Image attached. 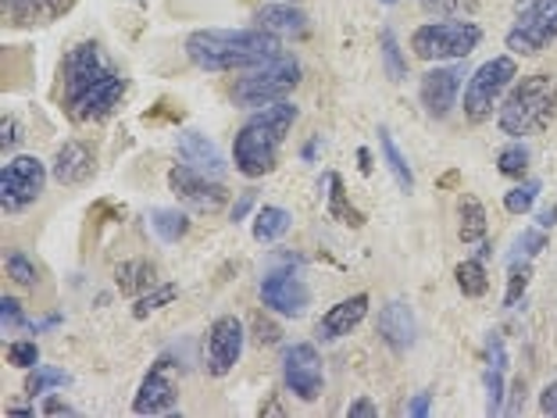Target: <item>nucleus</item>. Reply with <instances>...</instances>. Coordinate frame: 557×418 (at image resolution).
<instances>
[{
  "label": "nucleus",
  "instance_id": "c9c22d12",
  "mask_svg": "<svg viewBox=\"0 0 557 418\" xmlns=\"http://www.w3.org/2000/svg\"><path fill=\"white\" fill-rule=\"evenodd\" d=\"M529 279H533V269H529V261H522V265L515 261L511 265V275H508V294H504V308H515V304L525 297Z\"/></svg>",
  "mask_w": 557,
  "mask_h": 418
},
{
  "label": "nucleus",
  "instance_id": "6e6d98bb",
  "mask_svg": "<svg viewBox=\"0 0 557 418\" xmlns=\"http://www.w3.org/2000/svg\"><path fill=\"white\" fill-rule=\"evenodd\" d=\"M286 4H294V0H286Z\"/></svg>",
  "mask_w": 557,
  "mask_h": 418
},
{
  "label": "nucleus",
  "instance_id": "a19ab883",
  "mask_svg": "<svg viewBox=\"0 0 557 418\" xmlns=\"http://www.w3.org/2000/svg\"><path fill=\"white\" fill-rule=\"evenodd\" d=\"M22 139V130H18V122L11 119V115H4V122H0V147L4 150H11Z\"/></svg>",
  "mask_w": 557,
  "mask_h": 418
},
{
  "label": "nucleus",
  "instance_id": "de8ad7c7",
  "mask_svg": "<svg viewBox=\"0 0 557 418\" xmlns=\"http://www.w3.org/2000/svg\"><path fill=\"white\" fill-rule=\"evenodd\" d=\"M40 411H44V415H75L72 404H69V401H61V397H47Z\"/></svg>",
  "mask_w": 557,
  "mask_h": 418
},
{
  "label": "nucleus",
  "instance_id": "f8f14e48",
  "mask_svg": "<svg viewBox=\"0 0 557 418\" xmlns=\"http://www.w3.org/2000/svg\"><path fill=\"white\" fill-rule=\"evenodd\" d=\"M261 304L286 319H300L311 304V290L304 286V279L294 269H272L261 279Z\"/></svg>",
  "mask_w": 557,
  "mask_h": 418
},
{
  "label": "nucleus",
  "instance_id": "5fc2aeb1",
  "mask_svg": "<svg viewBox=\"0 0 557 418\" xmlns=\"http://www.w3.org/2000/svg\"><path fill=\"white\" fill-rule=\"evenodd\" d=\"M383 4H397V0H383Z\"/></svg>",
  "mask_w": 557,
  "mask_h": 418
},
{
  "label": "nucleus",
  "instance_id": "864d4df0",
  "mask_svg": "<svg viewBox=\"0 0 557 418\" xmlns=\"http://www.w3.org/2000/svg\"><path fill=\"white\" fill-rule=\"evenodd\" d=\"M479 258H483V261L493 258V244H486V239H483V247H479Z\"/></svg>",
  "mask_w": 557,
  "mask_h": 418
},
{
  "label": "nucleus",
  "instance_id": "423d86ee",
  "mask_svg": "<svg viewBox=\"0 0 557 418\" xmlns=\"http://www.w3.org/2000/svg\"><path fill=\"white\" fill-rule=\"evenodd\" d=\"M483 44V29L465 19L425 22L411 33V50L422 61H461Z\"/></svg>",
  "mask_w": 557,
  "mask_h": 418
},
{
  "label": "nucleus",
  "instance_id": "b1692460",
  "mask_svg": "<svg viewBox=\"0 0 557 418\" xmlns=\"http://www.w3.org/2000/svg\"><path fill=\"white\" fill-rule=\"evenodd\" d=\"M458 236L461 244H483L486 239V208L483 200L472 197V194H461V205H458Z\"/></svg>",
  "mask_w": 557,
  "mask_h": 418
},
{
  "label": "nucleus",
  "instance_id": "a878e982",
  "mask_svg": "<svg viewBox=\"0 0 557 418\" xmlns=\"http://www.w3.org/2000/svg\"><path fill=\"white\" fill-rule=\"evenodd\" d=\"M147 222H150V230L158 233V239H164V244H180V239L189 233V219H186V211H180V208H154L147 214Z\"/></svg>",
  "mask_w": 557,
  "mask_h": 418
},
{
  "label": "nucleus",
  "instance_id": "2f4dec72",
  "mask_svg": "<svg viewBox=\"0 0 557 418\" xmlns=\"http://www.w3.org/2000/svg\"><path fill=\"white\" fill-rule=\"evenodd\" d=\"M379 47H383V65H386V75L394 83H400L404 75H408V61H404L400 54V44H397V36L394 29H383L379 33Z\"/></svg>",
  "mask_w": 557,
  "mask_h": 418
},
{
  "label": "nucleus",
  "instance_id": "412c9836",
  "mask_svg": "<svg viewBox=\"0 0 557 418\" xmlns=\"http://www.w3.org/2000/svg\"><path fill=\"white\" fill-rule=\"evenodd\" d=\"M115 283L125 297H144L147 290L158 286V269L154 261L147 258H133V261H122L115 269Z\"/></svg>",
  "mask_w": 557,
  "mask_h": 418
},
{
  "label": "nucleus",
  "instance_id": "49530a36",
  "mask_svg": "<svg viewBox=\"0 0 557 418\" xmlns=\"http://www.w3.org/2000/svg\"><path fill=\"white\" fill-rule=\"evenodd\" d=\"M429 404H433V394H429V390H422V394H414V397H411L408 415H411V418H425V415H429Z\"/></svg>",
  "mask_w": 557,
  "mask_h": 418
},
{
  "label": "nucleus",
  "instance_id": "bb28decb",
  "mask_svg": "<svg viewBox=\"0 0 557 418\" xmlns=\"http://www.w3.org/2000/svg\"><path fill=\"white\" fill-rule=\"evenodd\" d=\"M325 183H329V214H333L336 222L350 225V230H361L364 214L350 205V197H347V189H344V180H339V175H329Z\"/></svg>",
  "mask_w": 557,
  "mask_h": 418
},
{
  "label": "nucleus",
  "instance_id": "e433bc0d",
  "mask_svg": "<svg viewBox=\"0 0 557 418\" xmlns=\"http://www.w3.org/2000/svg\"><path fill=\"white\" fill-rule=\"evenodd\" d=\"M504 372L508 369H497V365L486 369V415L504 411Z\"/></svg>",
  "mask_w": 557,
  "mask_h": 418
},
{
  "label": "nucleus",
  "instance_id": "3c124183",
  "mask_svg": "<svg viewBox=\"0 0 557 418\" xmlns=\"http://www.w3.org/2000/svg\"><path fill=\"white\" fill-rule=\"evenodd\" d=\"M358 161H361V172L369 175V172H372V155H369V150H364V147L358 150Z\"/></svg>",
  "mask_w": 557,
  "mask_h": 418
},
{
  "label": "nucleus",
  "instance_id": "aec40b11",
  "mask_svg": "<svg viewBox=\"0 0 557 418\" xmlns=\"http://www.w3.org/2000/svg\"><path fill=\"white\" fill-rule=\"evenodd\" d=\"M175 150H180V158L183 164H189V169H197V172H205V175H219L225 172V158H222V150L211 144V139L205 133H197V130H186L175 136Z\"/></svg>",
  "mask_w": 557,
  "mask_h": 418
},
{
  "label": "nucleus",
  "instance_id": "5701e85b",
  "mask_svg": "<svg viewBox=\"0 0 557 418\" xmlns=\"http://www.w3.org/2000/svg\"><path fill=\"white\" fill-rule=\"evenodd\" d=\"M379 150H383V161H386L389 175L397 180V186L404 189V194H414V172H411L408 158L400 155L397 139H394V133L386 130V125H379Z\"/></svg>",
  "mask_w": 557,
  "mask_h": 418
},
{
  "label": "nucleus",
  "instance_id": "9b49d317",
  "mask_svg": "<svg viewBox=\"0 0 557 418\" xmlns=\"http://www.w3.org/2000/svg\"><path fill=\"white\" fill-rule=\"evenodd\" d=\"M169 186H172V194L180 197L186 208L205 211V214L222 211L225 200H230V189L214 180V175H205V172L189 169V164H175V169L169 172Z\"/></svg>",
  "mask_w": 557,
  "mask_h": 418
},
{
  "label": "nucleus",
  "instance_id": "8fccbe9b",
  "mask_svg": "<svg viewBox=\"0 0 557 418\" xmlns=\"http://www.w3.org/2000/svg\"><path fill=\"white\" fill-rule=\"evenodd\" d=\"M536 225H540V230H554V225H557V205L536 211Z\"/></svg>",
  "mask_w": 557,
  "mask_h": 418
},
{
  "label": "nucleus",
  "instance_id": "72a5a7b5",
  "mask_svg": "<svg viewBox=\"0 0 557 418\" xmlns=\"http://www.w3.org/2000/svg\"><path fill=\"white\" fill-rule=\"evenodd\" d=\"M536 197H540V183L536 180L518 183L515 189H508V194H504V208H508L511 214H525V211H533Z\"/></svg>",
  "mask_w": 557,
  "mask_h": 418
},
{
  "label": "nucleus",
  "instance_id": "a18cd8bd",
  "mask_svg": "<svg viewBox=\"0 0 557 418\" xmlns=\"http://www.w3.org/2000/svg\"><path fill=\"white\" fill-rule=\"evenodd\" d=\"M347 415H350V418H375V415H379V408H375V404H372L369 397H358V401H350Z\"/></svg>",
  "mask_w": 557,
  "mask_h": 418
},
{
  "label": "nucleus",
  "instance_id": "58836bf2",
  "mask_svg": "<svg viewBox=\"0 0 557 418\" xmlns=\"http://www.w3.org/2000/svg\"><path fill=\"white\" fill-rule=\"evenodd\" d=\"M518 258H536V255H543L547 250V230H525L522 236H518Z\"/></svg>",
  "mask_w": 557,
  "mask_h": 418
},
{
  "label": "nucleus",
  "instance_id": "4468645a",
  "mask_svg": "<svg viewBox=\"0 0 557 418\" xmlns=\"http://www.w3.org/2000/svg\"><path fill=\"white\" fill-rule=\"evenodd\" d=\"M169 369H172L169 358H158L150 365V372L144 376V383H139L136 397H133L136 415H164L180 404V390H175Z\"/></svg>",
  "mask_w": 557,
  "mask_h": 418
},
{
  "label": "nucleus",
  "instance_id": "393cba45",
  "mask_svg": "<svg viewBox=\"0 0 557 418\" xmlns=\"http://www.w3.org/2000/svg\"><path fill=\"white\" fill-rule=\"evenodd\" d=\"M289 225H294V214H289L286 208L264 205L255 214V239L258 244H275V239H283L289 233Z\"/></svg>",
  "mask_w": 557,
  "mask_h": 418
},
{
  "label": "nucleus",
  "instance_id": "1a4fd4ad",
  "mask_svg": "<svg viewBox=\"0 0 557 418\" xmlns=\"http://www.w3.org/2000/svg\"><path fill=\"white\" fill-rule=\"evenodd\" d=\"M47 186V164L33 155H18L4 161L0 169V208L4 214H18L29 205H36Z\"/></svg>",
  "mask_w": 557,
  "mask_h": 418
},
{
  "label": "nucleus",
  "instance_id": "f257e3e1",
  "mask_svg": "<svg viewBox=\"0 0 557 418\" xmlns=\"http://www.w3.org/2000/svg\"><path fill=\"white\" fill-rule=\"evenodd\" d=\"M125 90H129L125 75L111 65L100 44L94 40L75 44L65 54V61H61L58 97L72 122H79V125L104 122L108 115H115Z\"/></svg>",
  "mask_w": 557,
  "mask_h": 418
},
{
  "label": "nucleus",
  "instance_id": "6e6552de",
  "mask_svg": "<svg viewBox=\"0 0 557 418\" xmlns=\"http://www.w3.org/2000/svg\"><path fill=\"white\" fill-rule=\"evenodd\" d=\"M557 40V0H525L518 4L515 25L508 29V50L511 54L533 58L543 54Z\"/></svg>",
  "mask_w": 557,
  "mask_h": 418
},
{
  "label": "nucleus",
  "instance_id": "09e8293b",
  "mask_svg": "<svg viewBox=\"0 0 557 418\" xmlns=\"http://www.w3.org/2000/svg\"><path fill=\"white\" fill-rule=\"evenodd\" d=\"M250 205H255V189H247V194L233 205V222H244V214L250 211Z\"/></svg>",
  "mask_w": 557,
  "mask_h": 418
},
{
  "label": "nucleus",
  "instance_id": "ddd939ff",
  "mask_svg": "<svg viewBox=\"0 0 557 418\" xmlns=\"http://www.w3.org/2000/svg\"><path fill=\"white\" fill-rule=\"evenodd\" d=\"M244 340H247V329L236 315L214 319L208 329V372L219 379L230 376L236 369L239 354H244Z\"/></svg>",
  "mask_w": 557,
  "mask_h": 418
},
{
  "label": "nucleus",
  "instance_id": "f03ea898",
  "mask_svg": "<svg viewBox=\"0 0 557 418\" xmlns=\"http://www.w3.org/2000/svg\"><path fill=\"white\" fill-rule=\"evenodd\" d=\"M186 58L205 72L258 69L278 58V36L269 29H197L186 36Z\"/></svg>",
  "mask_w": 557,
  "mask_h": 418
},
{
  "label": "nucleus",
  "instance_id": "dca6fc26",
  "mask_svg": "<svg viewBox=\"0 0 557 418\" xmlns=\"http://www.w3.org/2000/svg\"><path fill=\"white\" fill-rule=\"evenodd\" d=\"M94 172H97V150L94 144H86V139H65V144L58 147L54 164H50V175H54L61 186H79L90 180Z\"/></svg>",
  "mask_w": 557,
  "mask_h": 418
},
{
  "label": "nucleus",
  "instance_id": "4be33fe9",
  "mask_svg": "<svg viewBox=\"0 0 557 418\" xmlns=\"http://www.w3.org/2000/svg\"><path fill=\"white\" fill-rule=\"evenodd\" d=\"M261 29H269L272 36H304L308 33V15L297 11L294 4H272L258 11Z\"/></svg>",
  "mask_w": 557,
  "mask_h": 418
},
{
  "label": "nucleus",
  "instance_id": "a211bd4d",
  "mask_svg": "<svg viewBox=\"0 0 557 418\" xmlns=\"http://www.w3.org/2000/svg\"><path fill=\"white\" fill-rule=\"evenodd\" d=\"M369 294H354V297H344V300H336L333 308H329L322 315V322H319V336L325 340V344H336V340H344L350 336L354 329H358L364 322V315H369Z\"/></svg>",
  "mask_w": 557,
  "mask_h": 418
},
{
  "label": "nucleus",
  "instance_id": "20e7f679",
  "mask_svg": "<svg viewBox=\"0 0 557 418\" xmlns=\"http://www.w3.org/2000/svg\"><path fill=\"white\" fill-rule=\"evenodd\" d=\"M554 115H557V83L554 75L536 72V75H522L508 90L497 111V125L504 136H529L547 130Z\"/></svg>",
  "mask_w": 557,
  "mask_h": 418
},
{
  "label": "nucleus",
  "instance_id": "cd10ccee",
  "mask_svg": "<svg viewBox=\"0 0 557 418\" xmlns=\"http://www.w3.org/2000/svg\"><path fill=\"white\" fill-rule=\"evenodd\" d=\"M454 279H458V290H461L465 297H483L486 290H490V272H486L483 258L461 261L458 269H454Z\"/></svg>",
  "mask_w": 557,
  "mask_h": 418
},
{
  "label": "nucleus",
  "instance_id": "473e14b6",
  "mask_svg": "<svg viewBox=\"0 0 557 418\" xmlns=\"http://www.w3.org/2000/svg\"><path fill=\"white\" fill-rule=\"evenodd\" d=\"M175 297H180V286H175V283L154 286V290H147L144 297H136L133 315H136V319H150V315H154L158 308H164V304H172Z\"/></svg>",
  "mask_w": 557,
  "mask_h": 418
},
{
  "label": "nucleus",
  "instance_id": "0eeeda50",
  "mask_svg": "<svg viewBox=\"0 0 557 418\" xmlns=\"http://www.w3.org/2000/svg\"><path fill=\"white\" fill-rule=\"evenodd\" d=\"M300 86V65L297 58L278 54L272 61H264L255 72H247L244 79H236L233 100L239 108H269L278 104L286 94H294Z\"/></svg>",
  "mask_w": 557,
  "mask_h": 418
},
{
  "label": "nucleus",
  "instance_id": "ea45409f",
  "mask_svg": "<svg viewBox=\"0 0 557 418\" xmlns=\"http://www.w3.org/2000/svg\"><path fill=\"white\" fill-rule=\"evenodd\" d=\"M0 322H4V329H18V325H25L22 304H18L15 297H0Z\"/></svg>",
  "mask_w": 557,
  "mask_h": 418
},
{
  "label": "nucleus",
  "instance_id": "7c9ffc66",
  "mask_svg": "<svg viewBox=\"0 0 557 418\" xmlns=\"http://www.w3.org/2000/svg\"><path fill=\"white\" fill-rule=\"evenodd\" d=\"M54 386H69V372L47 369V365H36V369H29V379H25V394H29V397H44L47 390H54Z\"/></svg>",
  "mask_w": 557,
  "mask_h": 418
},
{
  "label": "nucleus",
  "instance_id": "79ce46f5",
  "mask_svg": "<svg viewBox=\"0 0 557 418\" xmlns=\"http://www.w3.org/2000/svg\"><path fill=\"white\" fill-rule=\"evenodd\" d=\"M278 336H283V333H278V329H275L272 322H264L261 315H258V319H255V340H258V344H261V347L278 344Z\"/></svg>",
  "mask_w": 557,
  "mask_h": 418
},
{
  "label": "nucleus",
  "instance_id": "c756f323",
  "mask_svg": "<svg viewBox=\"0 0 557 418\" xmlns=\"http://www.w3.org/2000/svg\"><path fill=\"white\" fill-rule=\"evenodd\" d=\"M525 169H529V147L522 139H511V144L497 155V172L508 175V180H522Z\"/></svg>",
  "mask_w": 557,
  "mask_h": 418
},
{
  "label": "nucleus",
  "instance_id": "9d476101",
  "mask_svg": "<svg viewBox=\"0 0 557 418\" xmlns=\"http://www.w3.org/2000/svg\"><path fill=\"white\" fill-rule=\"evenodd\" d=\"M283 383L286 390L294 394L297 401L311 404L322 397V386H325V372H322V358L314 344H289L283 347Z\"/></svg>",
  "mask_w": 557,
  "mask_h": 418
},
{
  "label": "nucleus",
  "instance_id": "f704fd0d",
  "mask_svg": "<svg viewBox=\"0 0 557 418\" xmlns=\"http://www.w3.org/2000/svg\"><path fill=\"white\" fill-rule=\"evenodd\" d=\"M422 8L440 19H465L479 8V0H422Z\"/></svg>",
  "mask_w": 557,
  "mask_h": 418
},
{
  "label": "nucleus",
  "instance_id": "7ed1b4c3",
  "mask_svg": "<svg viewBox=\"0 0 557 418\" xmlns=\"http://www.w3.org/2000/svg\"><path fill=\"white\" fill-rule=\"evenodd\" d=\"M297 122V108L278 100V104L258 108L233 139V161L236 172L247 175V180H261L278 164V147H283L286 133L294 130Z\"/></svg>",
  "mask_w": 557,
  "mask_h": 418
},
{
  "label": "nucleus",
  "instance_id": "603ef678",
  "mask_svg": "<svg viewBox=\"0 0 557 418\" xmlns=\"http://www.w3.org/2000/svg\"><path fill=\"white\" fill-rule=\"evenodd\" d=\"M319 139H322V136H314V139H311V144H308V147H304V150H300V155H304V158H308V161L314 158V150H319Z\"/></svg>",
  "mask_w": 557,
  "mask_h": 418
},
{
  "label": "nucleus",
  "instance_id": "f3484780",
  "mask_svg": "<svg viewBox=\"0 0 557 418\" xmlns=\"http://www.w3.org/2000/svg\"><path fill=\"white\" fill-rule=\"evenodd\" d=\"M375 333L383 336V344L389 351L404 354L408 347H414V336H418V322H414V311L411 304L404 300H389L379 308V319H375Z\"/></svg>",
  "mask_w": 557,
  "mask_h": 418
},
{
  "label": "nucleus",
  "instance_id": "39448f33",
  "mask_svg": "<svg viewBox=\"0 0 557 418\" xmlns=\"http://www.w3.org/2000/svg\"><path fill=\"white\" fill-rule=\"evenodd\" d=\"M518 79V65H515V54H497L483 61L472 75H468V86H465V119L472 125H483L493 119V108L500 104V97L511 90Z\"/></svg>",
  "mask_w": 557,
  "mask_h": 418
},
{
  "label": "nucleus",
  "instance_id": "6ab92c4d",
  "mask_svg": "<svg viewBox=\"0 0 557 418\" xmlns=\"http://www.w3.org/2000/svg\"><path fill=\"white\" fill-rule=\"evenodd\" d=\"M4 4V25H50L65 19L75 8V0H0Z\"/></svg>",
  "mask_w": 557,
  "mask_h": 418
},
{
  "label": "nucleus",
  "instance_id": "c03bdc74",
  "mask_svg": "<svg viewBox=\"0 0 557 418\" xmlns=\"http://www.w3.org/2000/svg\"><path fill=\"white\" fill-rule=\"evenodd\" d=\"M161 119H172V122H183V108H172L169 100H161L158 111H147L144 122H161Z\"/></svg>",
  "mask_w": 557,
  "mask_h": 418
},
{
  "label": "nucleus",
  "instance_id": "37998d69",
  "mask_svg": "<svg viewBox=\"0 0 557 418\" xmlns=\"http://www.w3.org/2000/svg\"><path fill=\"white\" fill-rule=\"evenodd\" d=\"M540 411H543V415H550V418H557V376L550 379L547 386H543V394H540Z\"/></svg>",
  "mask_w": 557,
  "mask_h": 418
},
{
  "label": "nucleus",
  "instance_id": "2eb2a0df",
  "mask_svg": "<svg viewBox=\"0 0 557 418\" xmlns=\"http://www.w3.org/2000/svg\"><path fill=\"white\" fill-rule=\"evenodd\" d=\"M465 72L461 69H433L422 75V86H418V97L429 111V119H447L454 104H458Z\"/></svg>",
  "mask_w": 557,
  "mask_h": 418
},
{
  "label": "nucleus",
  "instance_id": "4c0bfd02",
  "mask_svg": "<svg viewBox=\"0 0 557 418\" xmlns=\"http://www.w3.org/2000/svg\"><path fill=\"white\" fill-rule=\"evenodd\" d=\"M8 361L18 365V369H36V365H40V347H36L33 340H15V344L8 347Z\"/></svg>",
  "mask_w": 557,
  "mask_h": 418
},
{
  "label": "nucleus",
  "instance_id": "c85d7f7f",
  "mask_svg": "<svg viewBox=\"0 0 557 418\" xmlns=\"http://www.w3.org/2000/svg\"><path fill=\"white\" fill-rule=\"evenodd\" d=\"M4 272H8V279H15L18 286H36V283H40V269H36V261L25 255V250H18V247L4 250Z\"/></svg>",
  "mask_w": 557,
  "mask_h": 418
}]
</instances>
